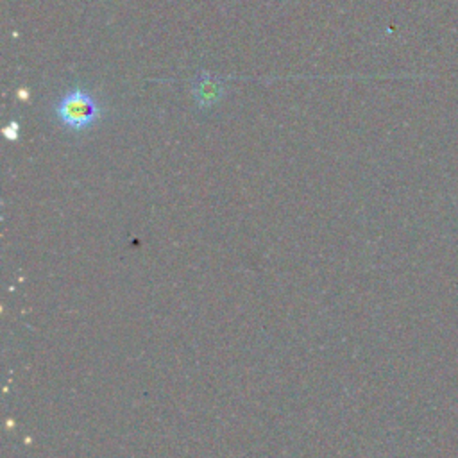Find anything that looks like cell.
Wrapping results in <instances>:
<instances>
[{
  "instance_id": "obj_2",
  "label": "cell",
  "mask_w": 458,
  "mask_h": 458,
  "mask_svg": "<svg viewBox=\"0 0 458 458\" xmlns=\"http://www.w3.org/2000/svg\"><path fill=\"white\" fill-rule=\"evenodd\" d=\"M191 95L199 109H209L224 98L225 82L209 72H199L191 81Z\"/></svg>"
},
{
  "instance_id": "obj_3",
  "label": "cell",
  "mask_w": 458,
  "mask_h": 458,
  "mask_svg": "<svg viewBox=\"0 0 458 458\" xmlns=\"http://www.w3.org/2000/svg\"><path fill=\"white\" fill-rule=\"evenodd\" d=\"M4 134H5L9 140H16V138H18V123L13 120V122L4 129Z\"/></svg>"
},
{
  "instance_id": "obj_1",
  "label": "cell",
  "mask_w": 458,
  "mask_h": 458,
  "mask_svg": "<svg viewBox=\"0 0 458 458\" xmlns=\"http://www.w3.org/2000/svg\"><path fill=\"white\" fill-rule=\"evenodd\" d=\"M52 120L63 131L70 134H81L97 125L104 114L106 107L97 98V95L81 84L66 88L52 102Z\"/></svg>"
}]
</instances>
